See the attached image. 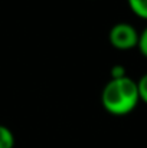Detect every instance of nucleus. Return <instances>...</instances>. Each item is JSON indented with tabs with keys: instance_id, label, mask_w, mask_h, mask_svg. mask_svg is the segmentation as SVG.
<instances>
[{
	"instance_id": "nucleus-5",
	"label": "nucleus",
	"mask_w": 147,
	"mask_h": 148,
	"mask_svg": "<svg viewBox=\"0 0 147 148\" xmlns=\"http://www.w3.org/2000/svg\"><path fill=\"white\" fill-rule=\"evenodd\" d=\"M137 88H139V97H140V101H143L144 103H147V73H144V75L139 79Z\"/></svg>"
},
{
	"instance_id": "nucleus-7",
	"label": "nucleus",
	"mask_w": 147,
	"mask_h": 148,
	"mask_svg": "<svg viewBox=\"0 0 147 148\" xmlns=\"http://www.w3.org/2000/svg\"><path fill=\"white\" fill-rule=\"evenodd\" d=\"M126 68L121 66V65H115L111 68V79H121V78H126Z\"/></svg>"
},
{
	"instance_id": "nucleus-2",
	"label": "nucleus",
	"mask_w": 147,
	"mask_h": 148,
	"mask_svg": "<svg viewBox=\"0 0 147 148\" xmlns=\"http://www.w3.org/2000/svg\"><path fill=\"white\" fill-rule=\"evenodd\" d=\"M140 33L130 23H117L111 27L108 39L110 43L118 50H130L139 45Z\"/></svg>"
},
{
	"instance_id": "nucleus-3",
	"label": "nucleus",
	"mask_w": 147,
	"mask_h": 148,
	"mask_svg": "<svg viewBox=\"0 0 147 148\" xmlns=\"http://www.w3.org/2000/svg\"><path fill=\"white\" fill-rule=\"evenodd\" d=\"M131 12L140 19L147 20V0H127Z\"/></svg>"
},
{
	"instance_id": "nucleus-4",
	"label": "nucleus",
	"mask_w": 147,
	"mask_h": 148,
	"mask_svg": "<svg viewBox=\"0 0 147 148\" xmlns=\"http://www.w3.org/2000/svg\"><path fill=\"white\" fill-rule=\"evenodd\" d=\"M14 147V135L13 132L4 127L0 125V148H13Z\"/></svg>"
},
{
	"instance_id": "nucleus-1",
	"label": "nucleus",
	"mask_w": 147,
	"mask_h": 148,
	"mask_svg": "<svg viewBox=\"0 0 147 148\" xmlns=\"http://www.w3.org/2000/svg\"><path fill=\"white\" fill-rule=\"evenodd\" d=\"M140 101L137 82L126 76L121 79H111L102 89L101 102L111 115H127L136 109Z\"/></svg>"
},
{
	"instance_id": "nucleus-6",
	"label": "nucleus",
	"mask_w": 147,
	"mask_h": 148,
	"mask_svg": "<svg viewBox=\"0 0 147 148\" xmlns=\"http://www.w3.org/2000/svg\"><path fill=\"white\" fill-rule=\"evenodd\" d=\"M139 50L141 52V55L147 58V27L140 33L139 36V45H137Z\"/></svg>"
}]
</instances>
